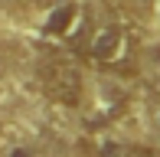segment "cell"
<instances>
[{
    "label": "cell",
    "mask_w": 160,
    "mask_h": 157,
    "mask_svg": "<svg viewBox=\"0 0 160 157\" xmlns=\"http://www.w3.org/2000/svg\"><path fill=\"white\" fill-rule=\"evenodd\" d=\"M42 89L62 108H78L85 98V78L82 69L69 59H49L42 66Z\"/></svg>",
    "instance_id": "obj_1"
},
{
    "label": "cell",
    "mask_w": 160,
    "mask_h": 157,
    "mask_svg": "<svg viewBox=\"0 0 160 157\" xmlns=\"http://www.w3.org/2000/svg\"><path fill=\"white\" fill-rule=\"evenodd\" d=\"M128 56V33L124 26L118 23H101L95 33H92L88 43V59L98 62V66H118Z\"/></svg>",
    "instance_id": "obj_2"
},
{
    "label": "cell",
    "mask_w": 160,
    "mask_h": 157,
    "mask_svg": "<svg viewBox=\"0 0 160 157\" xmlns=\"http://www.w3.org/2000/svg\"><path fill=\"white\" fill-rule=\"evenodd\" d=\"M78 17H82V10H78L75 3L56 7V10L49 13V20H46V33L49 36H69V33L78 26Z\"/></svg>",
    "instance_id": "obj_3"
},
{
    "label": "cell",
    "mask_w": 160,
    "mask_h": 157,
    "mask_svg": "<svg viewBox=\"0 0 160 157\" xmlns=\"http://www.w3.org/2000/svg\"><path fill=\"white\" fill-rule=\"evenodd\" d=\"M95 157H128V144L118 138H101L95 144Z\"/></svg>",
    "instance_id": "obj_4"
},
{
    "label": "cell",
    "mask_w": 160,
    "mask_h": 157,
    "mask_svg": "<svg viewBox=\"0 0 160 157\" xmlns=\"http://www.w3.org/2000/svg\"><path fill=\"white\" fill-rule=\"evenodd\" d=\"M128 157H160V151L150 144H128Z\"/></svg>",
    "instance_id": "obj_5"
},
{
    "label": "cell",
    "mask_w": 160,
    "mask_h": 157,
    "mask_svg": "<svg viewBox=\"0 0 160 157\" xmlns=\"http://www.w3.org/2000/svg\"><path fill=\"white\" fill-rule=\"evenodd\" d=\"M10 157H33V151H30V147H13Z\"/></svg>",
    "instance_id": "obj_6"
},
{
    "label": "cell",
    "mask_w": 160,
    "mask_h": 157,
    "mask_svg": "<svg viewBox=\"0 0 160 157\" xmlns=\"http://www.w3.org/2000/svg\"><path fill=\"white\" fill-rule=\"evenodd\" d=\"M157 85H160V69H157Z\"/></svg>",
    "instance_id": "obj_7"
}]
</instances>
